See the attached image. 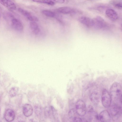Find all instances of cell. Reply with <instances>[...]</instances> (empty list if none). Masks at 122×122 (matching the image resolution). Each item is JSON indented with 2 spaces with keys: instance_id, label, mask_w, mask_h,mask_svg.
<instances>
[{
  "instance_id": "11",
  "label": "cell",
  "mask_w": 122,
  "mask_h": 122,
  "mask_svg": "<svg viewBox=\"0 0 122 122\" xmlns=\"http://www.w3.org/2000/svg\"><path fill=\"white\" fill-rule=\"evenodd\" d=\"M105 13L106 16L112 20H116L118 18L117 13L113 9H107L106 10Z\"/></svg>"
},
{
  "instance_id": "14",
  "label": "cell",
  "mask_w": 122,
  "mask_h": 122,
  "mask_svg": "<svg viewBox=\"0 0 122 122\" xmlns=\"http://www.w3.org/2000/svg\"><path fill=\"white\" fill-rule=\"evenodd\" d=\"M88 112L89 115V118L91 122H100L99 115L93 110Z\"/></svg>"
},
{
  "instance_id": "5",
  "label": "cell",
  "mask_w": 122,
  "mask_h": 122,
  "mask_svg": "<svg viewBox=\"0 0 122 122\" xmlns=\"http://www.w3.org/2000/svg\"><path fill=\"white\" fill-rule=\"evenodd\" d=\"M11 27L14 30L18 31H22L23 26L21 22L14 16L8 21Z\"/></svg>"
},
{
  "instance_id": "17",
  "label": "cell",
  "mask_w": 122,
  "mask_h": 122,
  "mask_svg": "<svg viewBox=\"0 0 122 122\" xmlns=\"http://www.w3.org/2000/svg\"><path fill=\"white\" fill-rule=\"evenodd\" d=\"M30 27L33 33L36 35L39 34L40 29L38 24L35 22L32 21L30 23Z\"/></svg>"
},
{
  "instance_id": "25",
  "label": "cell",
  "mask_w": 122,
  "mask_h": 122,
  "mask_svg": "<svg viewBox=\"0 0 122 122\" xmlns=\"http://www.w3.org/2000/svg\"><path fill=\"white\" fill-rule=\"evenodd\" d=\"M73 122H83V120L81 118L76 117L72 119Z\"/></svg>"
},
{
  "instance_id": "19",
  "label": "cell",
  "mask_w": 122,
  "mask_h": 122,
  "mask_svg": "<svg viewBox=\"0 0 122 122\" xmlns=\"http://www.w3.org/2000/svg\"><path fill=\"white\" fill-rule=\"evenodd\" d=\"M18 88L16 87H12L10 89L9 91V94L11 97H13L15 96L18 92Z\"/></svg>"
},
{
  "instance_id": "20",
  "label": "cell",
  "mask_w": 122,
  "mask_h": 122,
  "mask_svg": "<svg viewBox=\"0 0 122 122\" xmlns=\"http://www.w3.org/2000/svg\"><path fill=\"white\" fill-rule=\"evenodd\" d=\"M42 12L44 15L48 17H52L55 15V14L53 12L48 10H43Z\"/></svg>"
},
{
  "instance_id": "16",
  "label": "cell",
  "mask_w": 122,
  "mask_h": 122,
  "mask_svg": "<svg viewBox=\"0 0 122 122\" xmlns=\"http://www.w3.org/2000/svg\"><path fill=\"white\" fill-rule=\"evenodd\" d=\"M121 110V108L120 107L116 104L113 105L110 107L111 114L113 116H116L118 114Z\"/></svg>"
},
{
  "instance_id": "8",
  "label": "cell",
  "mask_w": 122,
  "mask_h": 122,
  "mask_svg": "<svg viewBox=\"0 0 122 122\" xmlns=\"http://www.w3.org/2000/svg\"><path fill=\"white\" fill-rule=\"evenodd\" d=\"M0 3L10 10L14 11L16 9L15 4L12 1L0 0Z\"/></svg>"
},
{
  "instance_id": "4",
  "label": "cell",
  "mask_w": 122,
  "mask_h": 122,
  "mask_svg": "<svg viewBox=\"0 0 122 122\" xmlns=\"http://www.w3.org/2000/svg\"><path fill=\"white\" fill-rule=\"evenodd\" d=\"M121 91V85L118 83L115 82L112 84L110 87V94L112 97L114 98L119 97L120 96Z\"/></svg>"
},
{
  "instance_id": "27",
  "label": "cell",
  "mask_w": 122,
  "mask_h": 122,
  "mask_svg": "<svg viewBox=\"0 0 122 122\" xmlns=\"http://www.w3.org/2000/svg\"></svg>"
},
{
  "instance_id": "1",
  "label": "cell",
  "mask_w": 122,
  "mask_h": 122,
  "mask_svg": "<svg viewBox=\"0 0 122 122\" xmlns=\"http://www.w3.org/2000/svg\"><path fill=\"white\" fill-rule=\"evenodd\" d=\"M93 19V26L98 29H104L107 27V24L102 17L97 16Z\"/></svg>"
},
{
  "instance_id": "26",
  "label": "cell",
  "mask_w": 122,
  "mask_h": 122,
  "mask_svg": "<svg viewBox=\"0 0 122 122\" xmlns=\"http://www.w3.org/2000/svg\"><path fill=\"white\" fill-rule=\"evenodd\" d=\"M30 122H36L32 120V121H30Z\"/></svg>"
},
{
  "instance_id": "10",
  "label": "cell",
  "mask_w": 122,
  "mask_h": 122,
  "mask_svg": "<svg viewBox=\"0 0 122 122\" xmlns=\"http://www.w3.org/2000/svg\"><path fill=\"white\" fill-rule=\"evenodd\" d=\"M99 119L101 122H110L111 116L108 111L106 110L102 111L99 115Z\"/></svg>"
},
{
  "instance_id": "3",
  "label": "cell",
  "mask_w": 122,
  "mask_h": 122,
  "mask_svg": "<svg viewBox=\"0 0 122 122\" xmlns=\"http://www.w3.org/2000/svg\"><path fill=\"white\" fill-rule=\"evenodd\" d=\"M75 110L76 112L79 116H84L86 112V108L84 102L82 100H79L76 102Z\"/></svg>"
},
{
  "instance_id": "23",
  "label": "cell",
  "mask_w": 122,
  "mask_h": 122,
  "mask_svg": "<svg viewBox=\"0 0 122 122\" xmlns=\"http://www.w3.org/2000/svg\"><path fill=\"white\" fill-rule=\"evenodd\" d=\"M34 1L51 5H53L55 4V3L54 1L50 0H36Z\"/></svg>"
},
{
  "instance_id": "6",
  "label": "cell",
  "mask_w": 122,
  "mask_h": 122,
  "mask_svg": "<svg viewBox=\"0 0 122 122\" xmlns=\"http://www.w3.org/2000/svg\"><path fill=\"white\" fill-rule=\"evenodd\" d=\"M57 10L58 12L64 14H74L81 12L78 9L68 6L61 7L58 8Z\"/></svg>"
},
{
  "instance_id": "18",
  "label": "cell",
  "mask_w": 122,
  "mask_h": 122,
  "mask_svg": "<svg viewBox=\"0 0 122 122\" xmlns=\"http://www.w3.org/2000/svg\"><path fill=\"white\" fill-rule=\"evenodd\" d=\"M109 3L118 9H121L122 8V0H111L110 1Z\"/></svg>"
},
{
  "instance_id": "9",
  "label": "cell",
  "mask_w": 122,
  "mask_h": 122,
  "mask_svg": "<svg viewBox=\"0 0 122 122\" xmlns=\"http://www.w3.org/2000/svg\"><path fill=\"white\" fill-rule=\"evenodd\" d=\"M78 20L81 23L87 27L93 26V19L88 17L81 16L79 18Z\"/></svg>"
},
{
  "instance_id": "7",
  "label": "cell",
  "mask_w": 122,
  "mask_h": 122,
  "mask_svg": "<svg viewBox=\"0 0 122 122\" xmlns=\"http://www.w3.org/2000/svg\"><path fill=\"white\" fill-rule=\"evenodd\" d=\"M18 10L28 20L32 21H38V19L36 16L32 15L29 12L21 8L18 9Z\"/></svg>"
},
{
  "instance_id": "24",
  "label": "cell",
  "mask_w": 122,
  "mask_h": 122,
  "mask_svg": "<svg viewBox=\"0 0 122 122\" xmlns=\"http://www.w3.org/2000/svg\"><path fill=\"white\" fill-rule=\"evenodd\" d=\"M51 112V109L48 107L46 108L44 111L45 117H49L50 116Z\"/></svg>"
},
{
  "instance_id": "15",
  "label": "cell",
  "mask_w": 122,
  "mask_h": 122,
  "mask_svg": "<svg viewBox=\"0 0 122 122\" xmlns=\"http://www.w3.org/2000/svg\"><path fill=\"white\" fill-rule=\"evenodd\" d=\"M90 99L93 104H97L100 101V95L99 93L95 92H92L90 96Z\"/></svg>"
},
{
  "instance_id": "12",
  "label": "cell",
  "mask_w": 122,
  "mask_h": 122,
  "mask_svg": "<svg viewBox=\"0 0 122 122\" xmlns=\"http://www.w3.org/2000/svg\"><path fill=\"white\" fill-rule=\"evenodd\" d=\"M23 112L24 115L26 117H29L32 115L33 109L32 106L29 104H26L23 106Z\"/></svg>"
},
{
  "instance_id": "21",
  "label": "cell",
  "mask_w": 122,
  "mask_h": 122,
  "mask_svg": "<svg viewBox=\"0 0 122 122\" xmlns=\"http://www.w3.org/2000/svg\"><path fill=\"white\" fill-rule=\"evenodd\" d=\"M35 113L38 117H40L42 115V110L40 106H35Z\"/></svg>"
},
{
  "instance_id": "13",
  "label": "cell",
  "mask_w": 122,
  "mask_h": 122,
  "mask_svg": "<svg viewBox=\"0 0 122 122\" xmlns=\"http://www.w3.org/2000/svg\"><path fill=\"white\" fill-rule=\"evenodd\" d=\"M5 118L8 122L13 121L15 117V114L13 110L11 109L7 110L5 114Z\"/></svg>"
},
{
  "instance_id": "22",
  "label": "cell",
  "mask_w": 122,
  "mask_h": 122,
  "mask_svg": "<svg viewBox=\"0 0 122 122\" xmlns=\"http://www.w3.org/2000/svg\"><path fill=\"white\" fill-rule=\"evenodd\" d=\"M77 114L76 112L75 109L72 108L69 110L68 113L69 117L72 120L76 116Z\"/></svg>"
},
{
  "instance_id": "2",
  "label": "cell",
  "mask_w": 122,
  "mask_h": 122,
  "mask_svg": "<svg viewBox=\"0 0 122 122\" xmlns=\"http://www.w3.org/2000/svg\"><path fill=\"white\" fill-rule=\"evenodd\" d=\"M111 97L110 94L107 90H103L102 92L101 101L103 106L105 107H109L111 103Z\"/></svg>"
}]
</instances>
